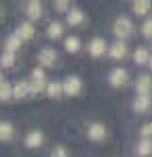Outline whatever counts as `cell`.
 <instances>
[{
  "mask_svg": "<svg viewBox=\"0 0 152 157\" xmlns=\"http://www.w3.org/2000/svg\"><path fill=\"white\" fill-rule=\"evenodd\" d=\"M52 157H69V151H67V147H56L54 151H52Z\"/></svg>",
  "mask_w": 152,
  "mask_h": 157,
  "instance_id": "cell-28",
  "label": "cell"
},
{
  "mask_svg": "<svg viewBox=\"0 0 152 157\" xmlns=\"http://www.w3.org/2000/svg\"><path fill=\"white\" fill-rule=\"evenodd\" d=\"M59 59V55H56V50L46 46V48L40 50V55H38V61H40V65H44V67H54V63Z\"/></svg>",
  "mask_w": 152,
  "mask_h": 157,
  "instance_id": "cell-4",
  "label": "cell"
},
{
  "mask_svg": "<svg viewBox=\"0 0 152 157\" xmlns=\"http://www.w3.org/2000/svg\"><path fill=\"white\" fill-rule=\"evenodd\" d=\"M88 52L92 55V57H104L106 52V42L102 40V38H94L92 42H90V46H88Z\"/></svg>",
  "mask_w": 152,
  "mask_h": 157,
  "instance_id": "cell-10",
  "label": "cell"
},
{
  "mask_svg": "<svg viewBox=\"0 0 152 157\" xmlns=\"http://www.w3.org/2000/svg\"><path fill=\"white\" fill-rule=\"evenodd\" d=\"M136 153L140 157H148L152 153V140H140L138 143V149H136Z\"/></svg>",
  "mask_w": 152,
  "mask_h": 157,
  "instance_id": "cell-24",
  "label": "cell"
},
{
  "mask_svg": "<svg viewBox=\"0 0 152 157\" xmlns=\"http://www.w3.org/2000/svg\"><path fill=\"white\" fill-rule=\"evenodd\" d=\"M113 34L123 42L125 38H129L133 34V25H131V21H129L127 17H119L117 21H115V25H113Z\"/></svg>",
  "mask_w": 152,
  "mask_h": 157,
  "instance_id": "cell-1",
  "label": "cell"
},
{
  "mask_svg": "<svg viewBox=\"0 0 152 157\" xmlns=\"http://www.w3.org/2000/svg\"><path fill=\"white\" fill-rule=\"evenodd\" d=\"M44 145V134L40 132V130H31V132H27L25 136V147L27 149H38V147Z\"/></svg>",
  "mask_w": 152,
  "mask_h": 157,
  "instance_id": "cell-9",
  "label": "cell"
},
{
  "mask_svg": "<svg viewBox=\"0 0 152 157\" xmlns=\"http://www.w3.org/2000/svg\"><path fill=\"white\" fill-rule=\"evenodd\" d=\"M46 94L50 98H59L65 94V86H63V82H50L46 88Z\"/></svg>",
  "mask_w": 152,
  "mask_h": 157,
  "instance_id": "cell-17",
  "label": "cell"
},
{
  "mask_svg": "<svg viewBox=\"0 0 152 157\" xmlns=\"http://www.w3.org/2000/svg\"><path fill=\"white\" fill-rule=\"evenodd\" d=\"M29 88H31V94L44 92V90L48 88V84H46V73H44V69H34V71H31V82H29Z\"/></svg>",
  "mask_w": 152,
  "mask_h": 157,
  "instance_id": "cell-2",
  "label": "cell"
},
{
  "mask_svg": "<svg viewBox=\"0 0 152 157\" xmlns=\"http://www.w3.org/2000/svg\"><path fill=\"white\" fill-rule=\"evenodd\" d=\"M25 15H27V17L31 19V21H38V19L42 17V4H40L38 0H31V2H27Z\"/></svg>",
  "mask_w": 152,
  "mask_h": 157,
  "instance_id": "cell-13",
  "label": "cell"
},
{
  "mask_svg": "<svg viewBox=\"0 0 152 157\" xmlns=\"http://www.w3.org/2000/svg\"><path fill=\"white\" fill-rule=\"evenodd\" d=\"M88 138L92 140V143H100V140H104L106 138V128L104 124H90L88 126Z\"/></svg>",
  "mask_w": 152,
  "mask_h": 157,
  "instance_id": "cell-5",
  "label": "cell"
},
{
  "mask_svg": "<svg viewBox=\"0 0 152 157\" xmlns=\"http://www.w3.org/2000/svg\"><path fill=\"white\" fill-rule=\"evenodd\" d=\"M13 136H15V126L11 121H2L0 124V140L6 143V140H11Z\"/></svg>",
  "mask_w": 152,
  "mask_h": 157,
  "instance_id": "cell-16",
  "label": "cell"
},
{
  "mask_svg": "<svg viewBox=\"0 0 152 157\" xmlns=\"http://www.w3.org/2000/svg\"><path fill=\"white\" fill-rule=\"evenodd\" d=\"M150 105H152V101H150V97H146V94H138L136 101H133V109H136L138 113L150 111Z\"/></svg>",
  "mask_w": 152,
  "mask_h": 157,
  "instance_id": "cell-14",
  "label": "cell"
},
{
  "mask_svg": "<svg viewBox=\"0 0 152 157\" xmlns=\"http://www.w3.org/2000/svg\"><path fill=\"white\" fill-rule=\"evenodd\" d=\"M148 65H150V69H152V59H150V63H148Z\"/></svg>",
  "mask_w": 152,
  "mask_h": 157,
  "instance_id": "cell-30",
  "label": "cell"
},
{
  "mask_svg": "<svg viewBox=\"0 0 152 157\" xmlns=\"http://www.w3.org/2000/svg\"><path fill=\"white\" fill-rule=\"evenodd\" d=\"M129 82V75L125 69H113L110 75H108V84L113 86V88H121V86H125Z\"/></svg>",
  "mask_w": 152,
  "mask_h": 157,
  "instance_id": "cell-6",
  "label": "cell"
},
{
  "mask_svg": "<svg viewBox=\"0 0 152 157\" xmlns=\"http://www.w3.org/2000/svg\"><path fill=\"white\" fill-rule=\"evenodd\" d=\"M46 36L50 38V40H59V38L63 36V23H59V21L50 23L48 29H46Z\"/></svg>",
  "mask_w": 152,
  "mask_h": 157,
  "instance_id": "cell-18",
  "label": "cell"
},
{
  "mask_svg": "<svg viewBox=\"0 0 152 157\" xmlns=\"http://www.w3.org/2000/svg\"><path fill=\"white\" fill-rule=\"evenodd\" d=\"M69 6H71V4L67 2V0H56V2H54V9H56L59 13H65Z\"/></svg>",
  "mask_w": 152,
  "mask_h": 157,
  "instance_id": "cell-29",
  "label": "cell"
},
{
  "mask_svg": "<svg viewBox=\"0 0 152 157\" xmlns=\"http://www.w3.org/2000/svg\"><path fill=\"white\" fill-rule=\"evenodd\" d=\"M0 98H2V101H11L13 98V84L6 82L4 78H2V82H0Z\"/></svg>",
  "mask_w": 152,
  "mask_h": 157,
  "instance_id": "cell-20",
  "label": "cell"
},
{
  "mask_svg": "<svg viewBox=\"0 0 152 157\" xmlns=\"http://www.w3.org/2000/svg\"><path fill=\"white\" fill-rule=\"evenodd\" d=\"M63 86H65V94H67V97H79V94H81V88H83L81 80H79L77 75H69V78L63 82Z\"/></svg>",
  "mask_w": 152,
  "mask_h": 157,
  "instance_id": "cell-3",
  "label": "cell"
},
{
  "mask_svg": "<svg viewBox=\"0 0 152 157\" xmlns=\"http://www.w3.org/2000/svg\"><path fill=\"white\" fill-rule=\"evenodd\" d=\"M0 65L4 67V69H9L15 65V52H9V50H4L2 52V59H0Z\"/></svg>",
  "mask_w": 152,
  "mask_h": 157,
  "instance_id": "cell-25",
  "label": "cell"
},
{
  "mask_svg": "<svg viewBox=\"0 0 152 157\" xmlns=\"http://www.w3.org/2000/svg\"><path fill=\"white\" fill-rule=\"evenodd\" d=\"M83 19H85V15H83L81 9H71L67 13V23L69 25H81Z\"/></svg>",
  "mask_w": 152,
  "mask_h": 157,
  "instance_id": "cell-15",
  "label": "cell"
},
{
  "mask_svg": "<svg viewBox=\"0 0 152 157\" xmlns=\"http://www.w3.org/2000/svg\"><path fill=\"white\" fill-rule=\"evenodd\" d=\"M21 44H23V40L17 36V34H13V36L6 38V44H4V50H9V52H15L17 48H21Z\"/></svg>",
  "mask_w": 152,
  "mask_h": 157,
  "instance_id": "cell-19",
  "label": "cell"
},
{
  "mask_svg": "<svg viewBox=\"0 0 152 157\" xmlns=\"http://www.w3.org/2000/svg\"><path fill=\"white\" fill-rule=\"evenodd\" d=\"M108 55H110V59H115V61L123 59V57L127 55V44H125V42H121V40H117V42L110 46Z\"/></svg>",
  "mask_w": 152,
  "mask_h": 157,
  "instance_id": "cell-12",
  "label": "cell"
},
{
  "mask_svg": "<svg viewBox=\"0 0 152 157\" xmlns=\"http://www.w3.org/2000/svg\"><path fill=\"white\" fill-rule=\"evenodd\" d=\"M79 48H81V42H79L77 36H69L65 40V50H67V52H77Z\"/></svg>",
  "mask_w": 152,
  "mask_h": 157,
  "instance_id": "cell-22",
  "label": "cell"
},
{
  "mask_svg": "<svg viewBox=\"0 0 152 157\" xmlns=\"http://www.w3.org/2000/svg\"><path fill=\"white\" fill-rule=\"evenodd\" d=\"M150 0H138V2H133V13L136 15H148L150 11Z\"/></svg>",
  "mask_w": 152,
  "mask_h": 157,
  "instance_id": "cell-23",
  "label": "cell"
},
{
  "mask_svg": "<svg viewBox=\"0 0 152 157\" xmlns=\"http://www.w3.org/2000/svg\"><path fill=\"white\" fill-rule=\"evenodd\" d=\"M140 134H142V140H150L152 138V124H144Z\"/></svg>",
  "mask_w": 152,
  "mask_h": 157,
  "instance_id": "cell-26",
  "label": "cell"
},
{
  "mask_svg": "<svg viewBox=\"0 0 152 157\" xmlns=\"http://www.w3.org/2000/svg\"><path fill=\"white\" fill-rule=\"evenodd\" d=\"M136 92L138 94H146V97H150L152 92V78L148 73H142L140 78H138V82H136Z\"/></svg>",
  "mask_w": 152,
  "mask_h": 157,
  "instance_id": "cell-8",
  "label": "cell"
},
{
  "mask_svg": "<svg viewBox=\"0 0 152 157\" xmlns=\"http://www.w3.org/2000/svg\"><path fill=\"white\" fill-rule=\"evenodd\" d=\"M29 94H31L29 82H25V80H19V82H15V84H13V98L21 101V98H27Z\"/></svg>",
  "mask_w": 152,
  "mask_h": 157,
  "instance_id": "cell-7",
  "label": "cell"
},
{
  "mask_svg": "<svg viewBox=\"0 0 152 157\" xmlns=\"http://www.w3.org/2000/svg\"><path fill=\"white\" fill-rule=\"evenodd\" d=\"M150 52H148V48H138L136 50V55H133V61L138 63V65H146V63H150Z\"/></svg>",
  "mask_w": 152,
  "mask_h": 157,
  "instance_id": "cell-21",
  "label": "cell"
},
{
  "mask_svg": "<svg viewBox=\"0 0 152 157\" xmlns=\"http://www.w3.org/2000/svg\"><path fill=\"white\" fill-rule=\"evenodd\" d=\"M17 36L21 38V40H31L35 36V27L31 25V21H23V23L17 27V32H15Z\"/></svg>",
  "mask_w": 152,
  "mask_h": 157,
  "instance_id": "cell-11",
  "label": "cell"
},
{
  "mask_svg": "<svg viewBox=\"0 0 152 157\" xmlns=\"http://www.w3.org/2000/svg\"><path fill=\"white\" fill-rule=\"evenodd\" d=\"M142 34L146 38H152V19H146L144 25H142Z\"/></svg>",
  "mask_w": 152,
  "mask_h": 157,
  "instance_id": "cell-27",
  "label": "cell"
}]
</instances>
